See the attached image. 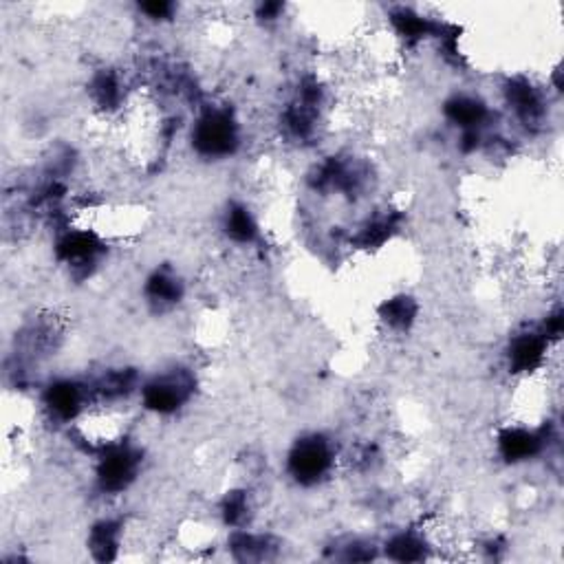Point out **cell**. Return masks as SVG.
Masks as SVG:
<instances>
[{
	"label": "cell",
	"instance_id": "7c38bea8",
	"mask_svg": "<svg viewBox=\"0 0 564 564\" xmlns=\"http://www.w3.org/2000/svg\"><path fill=\"white\" fill-rule=\"evenodd\" d=\"M225 227H227V234H230L234 240H239V243H249V240L256 236L254 221H251L249 212L240 206L231 207L230 215H227Z\"/></svg>",
	"mask_w": 564,
	"mask_h": 564
},
{
	"label": "cell",
	"instance_id": "8fae6325",
	"mask_svg": "<svg viewBox=\"0 0 564 564\" xmlns=\"http://www.w3.org/2000/svg\"><path fill=\"white\" fill-rule=\"evenodd\" d=\"M91 549L97 560H113L117 549V527L113 523H102L93 529Z\"/></svg>",
	"mask_w": 564,
	"mask_h": 564
},
{
	"label": "cell",
	"instance_id": "3957f363",
	"mask_svg": "<svg viewBox=\"0 0 564 564\" xmlns=\"http://www.w3.org/2000/svg\"><path fill=\"white\" fill-rule=\"evenodd\" d=\"M139 467V454L128 448L108 450L97 470L99 487L104 492H122L130 485Z\"/></svg>",
	"mask_w": 564,
	"mask_h": 564
},
{
	"label": "cell",
	"instance_id": "7a4b0ae2",
	"mask_svg": "<svg viewBox=\"0 0 564 564\" xmlns=\"http://www.w3.org/2000/svg\"><path fill=\"white\" fill-rule=\"evenodd\" d=\"M333 463V452H331L329 441L317 437H307L298 441L296 448L289 454V472L302 485H314L320 481Z\"/></svg>",
	"mask_w": 564,
	"mask_h": 564
},
{
	"label": "cell",
	"instance_id": "5b68a950",
	"mask_svg": "<svg viewBox=\"0 0 564 564\" xmlns=\"http://www.w3.org/2000/svg\"><path fill=\"white\" fill-rule=\"evenodd\" d=\"M46 406L60 419H71L82 406V388L73 382H55L46 391Z\"/></svg>",
	"mask_w": 564,
	"mask_h": 564
},
{
	"label": "cell",
	"instance_id": "5bb4252c",
	"mask_svg": "<svg viewBox=\"0 0 564 564\" xmlns=\"http://www.w3.org/2000/svg\"><path fill=\"white\" fill-rule=\"evenodd\" d=\"M415 314H417V307L412 305L410 298H395V300H391L386 307H383V317H386L388 324L401 326V329L410 324Z\"/></svg>",
	"mask_w": 564,
	"mask_h": 564
},
{
	"label": "cell",
	"instance_id": "9a60e30c",
	"mask_svg": "<svg viewBox=\"0 0 564 564\" xmlns=\"http://www.w3.org/2000/svg\"><path fill=\"white\" fill-rule=\"evenodd\" d=\"M141 9H144L146 13H148L150 18H165L170 12H173V4L168 3H155V4H141Z\"/></svg>",
	"mask_w": 564,
	"mask_h": 564
},
{
	"label": "cell",
	"instance_id": "9c48e42d",
	"mask_svg": "<svg viewBox=\"0 0 564 564\" xmlns=\"http://www.w3.org/2000/svg\"><path fill=\"white\" fill-rule=\"evenodd\" d=\"M97 239H95L93 234H88V231H73V234H66L58 245L60 256L69 260V263H87V260H91L93 256L97 254Z\"/></svg>",
	"mask_w": 564,
	"mask_h": 564
},
{
	"label": "cell",
	"instance_id": "8992f818",
	"mask_svg": "<svg viewBox=\"0 0 564 564\" xmlns=\"http://www.w3.org/2000/svg\"><path fill=\"white\" fill-rule=\"evenodd\" d=\"M501 452L507 461H525L534 457L540 448V437H535L529 430L509 428L501 434L499 439Z\"/></svg>",
	"mask_w": 564,
	"mask_h": 564
},
{
	"label": "cell",
	"instance_id": "277c9868",
	"mask_svg": "<svg viewBox=\"0 0 564 564\" xmlns=\"http://www.w3.org/2000/svg\"><path fill=\"white\" fill-rule=\"evenodd\" d=\"M188 392L189 382L183 375L161 377L144 388V404L159 415H168L188 400Z\"/></svg>",
	"mask_w": 564,
	"mask_h": 564
},
{
	"label": "cell",
	"instance_id": "30bf717a",
	"mask_svg": "<svg viewBox=\"0 0 564 564\" xmlns=\"http://www.w3.org/2000/svg\"><path fill=\"white\" fill-rule=\"evenodd\" d=\"M388 556L400 562H415L424 558V543L410 534H401L388 543Z\"/></svg>",
	"mask_w": 564,
	"mask_h": 564
},
{
	"label": "cell",
	"instance_id": "4fadbf2b",
	"mask_svg": "<svg viewBox=\"0 0 564 564\" xmlns=\"http://www.w3.org/2000/svg\"><path fill=\"white\" fill-rule=\"evenodd\" d=\"M148 296L161 305H170V302H177L181 296V284L168 274H155L148 281Z\"/></svg>",
	"mask_w": 564,
	"mask_h": 564
},
{
	"label": "cell",
	"instance_id": "52a82bcc",
	"mask_svg": "<svg viewBox=\"0 0 564 564\" xmlns=\"http://www.w3.org/2000/svg\"><path fill=\"white\" fill-rule=\"evenodd\" d=\"M544 349H547V342L535 333L523 335V338L514 340V344H511V353H509L511 366H514L516 371H532V368H535L540 362H543Z\"/></svg>",
	"mask_w": 564,
	"mask_h": 564
},
{
	"label": "cell",
	"instance_id": "ba28073f",
	"mask_svg": "<svg viewBox=\"0 0 564 564\" xmlns=\"http://www.w3.org/2000/svg\"><path fill=\"white\" fill-rule=\"evenodd\" d=\"M448 117L454 124L466 128V132H476V126L483 124V120L487 117V111L476 99L454 97L448 104Z\"/></svg>",
	"mask_w": 564,
	"mask_h": 564
},
{
	"label": "cell",
	"instance_id": "6da1fadb",
	"mask_svg": "<svg viewBox=\"0 0 564 564\" xmlns=\"http://www.w3.org/2000/svg\"><path fill=\"white\" fill-rule=\"evenodd\" d=\"M192 144L203 157H227L239 144V128L225 111H207L192 130Z\"/></svg>",
	"mask_w": 564,
	"mask_h": 564
}]
</instances>
